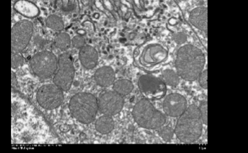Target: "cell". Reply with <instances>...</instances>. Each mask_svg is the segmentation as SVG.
Returning a JSON list of instances; mask_svg holds the SVG:
<instances>
[{
    "label": "cell",
    "instance_id": "cell-1",
    "mask_svg": "<svg viewBox=\"0 0 248 153\" xmlns=\"http://www.w3.org/2000/svg\"><path fill=\"white\" fill-rule=\"evenodd\" d=\"M205 59L201 49L192 45L178 49L175 67L178 76L188 81L198 80L205 66Z\"/></svg>",
    "mask_w": 248,
    "mask_h": 153
},
{
    "label": "cell",
    "instance_id": "cell-2",
    "mask_svg": "<svg viewBox=\"0 0 248 153\" xmlns=\"http://www.w3.org/2000/svg\"><path fill=\"white\" fill-rule=\"evenodd\" d=\"M202 124L199 108L195 105H192L187 107L179 117L175 127V134L182 142H195L201 138Z\"/></svg>",
    "mask_w": 248,
    "mask_h": 153
},
{
    "label": "cell",
    "instance_id": "cell-3",
    "mask_svg": "<svg viewBox=\"0 0 248 153\" xmlns=\"http://www.w3.org/2000/svg\"><path fill=\"white\" fill-rule=\"evenodd\" d=\"M69 109L76 120L83 124H89L94 121L99 110L97 99L92 93H76L71 98Z\"/></svg>",
    "mask_w": 248,
    "mask_h": 153
},
{
    "label": "cell",
    "instance_id": "cell-4",
    "mask_svg": "<svg viewBox=\"0 0 248 153\" xmlns=\"http://www.w3.org/2000/svg\"><path fill=\"white\" fill-rule=\"evenodd\" d=\"M132 113L139 125L150 130H158L167 122L165 115L157 110L147 99L139 101L133 107Z\"/></svg>",
    "mask_w": 248,
    "mask_h": 153
},
{
    "label": "cell",
    "instance_id": "cell-5",
    "mask_svg": "<svg viewBox=\"0 0 248 153\" xmlns=\"http://www.w3.org/2000/svg\"><path fill=\"white\" fill-rule=\"evenodd\" d=\"M168 57L167 48L158 42H148L135 52V61L138 66L151 70L165 61Z\"/></svg>",
    "mask_w": 248,
    "mask_h": 153
},
{
    "label": "cell",
    "instance_id": "cell-6",
    "mask_svg": "<svg viewBox=\"0 0 248 153\" xmlns=\"http://www.w3.org/2000/svg\"><path fill=\"white\" fill-rule=\"evenodd\" d=\"M59 60L52 52L42 51L35 54L30 61L31 70L36 76L46 79L55 74Z\"/></svg>",
    "mask_w": 248,
    "mask_h": 153
},
{
    "label": "cell",
    "instance_id": "cell-7",
    "mask_svg": "<svg viewBox=\"0 0 248 153\" xmlns=\"http://www.w3.org/2000/svg\"><path fill=\"white\" fill-rule=\"evenodd\" d=\"M58 69L53 77L54 84L62 91H69L73 83L75 69L73 62L68 54L63 53L59 56Z\"/></svg>",
    "mask_w": 248,
    "mask_h": 153
},
{
    "label": "cell",
    "instance_id": "cell-8",
    "mask_svg": "<svg viewBox=\"0 0 248 153\" xmlns=\"http://www.w3.org/2000/svg\"><path fill=\"white\" fill-rule=\"evenodd\" d=\"M138 86L140 92L148 100H161L167 93V86L164 82L154 75H141Z\"/></svg>",
    "mask_w": 248,
    "mask_h": 153
},
{
    "label": "cell",
    "instance_id": "cell-9",
    "mask_svg": "<svg viewBox=\"0 0 248 153\" xmlns=\"http://www.w3.org/2000/svg\"><path fill=\"white\" fill-rule=\"evenodd\" d=\"M33 32V25L28 20L17 22L12 28L11 47L12 52L20 53L29 45Z\"/></svg>",
    "mask_w": 248,
    "mask_h": 153
},
{
    "label": "cell",
    "instance_id": "cell-10",
    "mask_svg": "<svg viewBox=\"0 0 248 153\" xmlns=\"http://www.w3.org/2000/svg\"><path fill=\"white\" fill-rule=\"evenodd\" d=\"M63 92L55 84H47L42 86L37 92L38 103L44 108L53 110L62 104Z\"/></svg>",
    "mask_w": 248,
    "mask_h": 153
},
{
    "label": "cell",
    "instance_id": "cell-11",
    "mask_svg": "<svg viewBox=\"0 0 248 153\" xmlns=\"http://www.w3.org/2000/svg\"><path fill=\"white\" fill-rule=\"evenodd\" d=\"M98 110L103 115L113 117L123 110L124 107V99L115 92H107L99 97Z\"/></svg>",
    "mask_w": 248,
    "mask_h": 153
},
{
    "label": "cell",
    "instance_id": "cell-12",
    "mask_svg": "<svg viewBox=\"0 0 248 153\" xmlns=\"http://www.w3.org/2000/svg\"><path fill=\"white\" fill-rule=\"evenodd\" d=\"M164 112L171 117H179L187 109L185 97L179 93H171L164 99L163 103Z\"/></svg>",
    "mask_w": 248,
    "mask_h": 153
},
{
    "label": "cell",
    "instance_id": "cell-13",
    "mask_svg": "<svg viewBox=\"0 0 248 153\" xmlns=\"http://www.w3.org/2000/svg\"><path fill=\"white\" fill-rule=\"evenodd\" d=\"M189 21L200 31L208 32V9L205 7H199L190 13Z\"/></svg>",
    "mask_w": 248,
    "mask_h": 153
},
{
    "label": "cell",
    "instance_id": "cell-14",
    "mask_svg": "<svg viewBox=\"0 0 248 153\" xmlns=\"http://www.w3.org/2000/svg\"><path fill=\"white\" fill-rule=\"evenodd\" d=\"M79 59L83 67L92 69L96 67L98 63V53L93 46L86 45L80 49Z\"/></svg>",
    "mask_w": 248,
    "mask_h": 153
},
{
    "label": "cell",
    "instance_id": "cell-15",
    "mask_svg": "<svg viewBox=\"0 0 248 153\" xmlns=\"http://www.w3.org/2000/svg\"><path fill=\"white\" fill-rule=\"evenodd\" d=\"M95 82L101 87H108L115 81V72L110 66H103L93 75Z\"/></svg>",
    "mask_w": 248,
    "mask_h": 153
},
{
    "label": "cell",
    "instance_id": "cell-16",
    "mask_svg": "<svg viewBox=\"0 0 248 153\" xmlns=\"http://www.w3.org/2000/svg\"><path fill=\"white\" fill-rule=\"evenodd\" d=\"M114 128V121L112 117L103 115L95 122V129L102 134H108Z\"/></svg>",
    "mask_w": 248,
    "mask_h": 153
},
{
    "label": "cell",
    "instance_id": "cell-17",
    "mask_svg": "<svg viewBox=\"0 0 248 153\" xmlns=\"http://www.w3.org/2000/svg\"><path fill=\"white\" fill-rule=\"evenodd\" d=\"M15 9L22 15L28 17L35 16L39 14V10L35 5L25 1L17 2L15 4Z\"/></svg>",
    "mask_w": 248,
    "mask_h": 153
},
{
    "label": "cell",
    "instance_id": "cell-18",
    "mask_svg": "<svg viewBox=\"0 0 248 153\" xmlns=\"http://www.w3.org/2000/svg\"><path fill=\"white\" fill-rule=\"evenodd\" d=\"M133 88L134 86L132 82L126 79H121L113 83V92H115L123 97L131 93Z\"/></svg>",
    "mask_w": 248,
    "mask_h": 153
},
{
    "label": "cell",
    "instance_id": "cell-19",
    "mask_svg": "<svg viewBox=\"0 0 248 153\" xmlns=\"http://www.w3.org/2000/svg\"><path fill=\"white\" fill-rule=\"evenodd\" d=\"M71 42H71L70 36L66 32H60L55 36L54 39L55 46L61 50L67 49L70 46Z\"/></svg>",
    "mask_w": 248,
    "mask_h": 153
},
{
    "label": "cell",
    "instance_id": "cell-20",
    "mask_svg": "<svg viewBox=\"0 0 248 153\" xmlns=\"http://www.w3.org/2000/svg\"><path fill=\"white\" fill-rule=\"evenodd\" d=\"M46 26L52 31L61 32L64 28V23L61 17L56 15H50L46 20Z\"/></svg>",
    "mask_w": 248,
    "mask_h": 153
},
{
    "label": "cell",
    "instance_id": "cell-21",
    "mask_svg": "<svg viewBox=\"0 0 248 153\" xmlns=\"http://www.w3.org/2000/svg\"><path fill=\"white\" fill-rule=\"evenodd\" d=\"M163 79L167 84L171 86H177L180 83V76L177 72L171 69H167L162 72Z\"/></svg>",
    "mask_w": 248,
    "mask_h": 153
},
{
    "label": "cell",
    "instance_id": "cell-22",
    "mask_svg": "<svg viewBox=\"0 0 248 153\" xmlns=\"http://www.w3.org/2000/svg\"><path fill=\"white\" fill-rule=\"evenodd\" d=\"M174 130L168 126H165V127H161V128L158 129V133L159 134L161 138L165 141H170L173 137L174 135Z\"/></svg>",
    "mask_w": 248,
    "mask_h": 153
},
{
    "label": "cell",
    "instance_id": "cell-23",
    "mask_svg": "<svg viewBox=\"0 0 248 153\" xmlns=\"http://www.w3.org/2000/svg\"><path fill=\"white\" fill-rule=\"evenodd\" d=\"M198 108H199L200 114H201L202 123L207 125L208 124V103L206 100L201 102Z\"/></svg>",
    "mask_w": 248,
    "mask_h": 153
},
{
    "label": "cell",
    "instance_id": "cell-24",
    "mask_svg": "<svg viewBox=\"0 0 248 153\" xmlns=\"http://www.w3.org/2000/svg\"><path fill=\"white\" fill-rule=\"evenodd\" d=\"M24 63L23 57L19 53L12 52V58H11V66L13 69H17L22 66Z\"/></svg>",
    "mask_w": 248,
    "mask_h": 153
},
{
    "label": "cell",
    "instance_id": "cell-25",
    "mask_svg": "<svg viewBox=\"0 0 248 153\" xmlns=\"http://www.w3.org/2000/svg\"><path fill=\"white\" fill-rule=\"evenodd\" d=\"M76 8H77L76 3L75 2H70V1L62 2V7H61L62 11L66 14H70V13L73 12L76 9Z\"/></svg>",
    "mask_w": 248,
    "mask_h": 153
},
{
    "label": "cell",
    "instance_id": "cell-26",
    "mask_svg": "<svg viewBox=\"0 0 248 153\" xmlns=\"http://www.w3.org/2000/svg\"><path fill=\"white\" fill-rule=\"evenodd\" d=\"M72 43L74 47L77 48V49H82L83 46H86V40L83 36H80V35H76L74 37Z\"/></svg>",
    "mask_w": 248,
    "mask_h": 153
},
{
    "label": "cell",
    "instance_id": "cell-27",
    "mask_svg": "<svg viewBox=\"0 0 248 153\" xmlns=\"http://www.w3.org/2000/svg\"><path fill=\"white\" fill-rule=\"evenodd\" d=\"M173 39L178 45H182L187 41V35L185 32H178L173 34Z\"/></svg>",
    "mask_w": 248,
    "mask_h": 153
},
{
    "label": "cell",
    "instance_id": "cell-28",
    "mask_svg": "<svg viewBox=\"0 0 248 153\" xmlns=\"http://www.w3.org/2000/svg\"><path fill=\"white\" fill-rule=\"evenodd\" d=\"M207 78H208V70L202 71V73L198 77L199 80V83L201 87L203 88L204 89H208V82H207Z\"/></svg>",
    "mask_w": 248,
    "mask_h": 153
}]
</instances>
